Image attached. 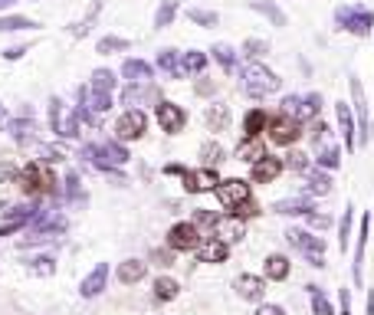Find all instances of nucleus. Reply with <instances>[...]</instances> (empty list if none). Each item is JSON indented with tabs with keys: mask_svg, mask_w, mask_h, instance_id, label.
Wrapping results in <instances>:
<instances>
[{
	"mask_svg": "<svg viewBox=\"0 0 374 315\" xmlns=\"http://www.w3.org/2000/svg\"><path fill=\"white\" fill-rule=\"evenodd\" d=\"M26 53V46H10V50H4V60H20Z\"/></svg>",
	"mask_w": 374,
	"mask_h": 315,
	"instance_id": "obj_56",
	"label": "nucleus"
},
{
	"mask_svg": "<svg viewBox=\"0 0 374 315\" xmlns=\"http://www.w3.org/2000/svg\"><path fill=\"white\" fill-rule=\"evenodd\" d=\"M201 161H204V168H217L220 161H227V151L217 142H204L201 145Z\"/></svg>",
	"mask_w": 374,
	"mask_h": 315,
	"instance_id": "obj_38",
	"label": "nucleus"
},
{
	"mask_svg": "<svg viewBox=\"0 0 374 315\" xmlns=\"http://www.w3.org/2000/svg\"><path fill=\"white\" fill-rule=\"evenodd\" d=\"M145 102H161V95H158V89H154L151 82L148 85H128L125 92H122V105H128V109H138V105Z\"/></svg>",
	"mask_w": 374,
	"mask_h": 315,
	"instance_id": "obj_19",
	"label": "nucleus"
},
{
	"mask_svg": "<svg viewBox=\"0 0 374 315\" xmlns=\"http://www.w3.org/2000/svg\"><path fill=\"white\" fill-rule=\"evenodd\" d=\"M309 289H312V312H315V315H335L332 306H328V299H325L322 292L315 289V286H309Z\"/></svg>",
	"mask_w": 374,
	"mask_h": 315,
	"instance_id": "obj_50",
	"label": "nucleus"
},
{
	"mask_svg": "<svg viewBox=\"0 0 374 315\" xmlns=\"http://www.w3.org/2000/svg\"><path fill=\"white\" fill-rule=\"evenodd\" d=\"M33 151H36V161H40V164H60L63 158H66V151H63V148H56V145H40V142L33 145Z\"/></svg>",
	"mask_w": 374,
	"mask_h": 315,
	"instance_id": "obj_40",
	"label": "nucleus"
},
{
	"mask_svg": "<svg viewBox=\"0 0 374 315\" xmlns=\"http://www.w3.org/2000/svg\"><path fill=\"white\" fill-rule=\"evenodd\" d=\"M351 109L358 115V145H368V138H371V119H368L365 85H361L358 76H351Z\"/></svg>",
	"mask_w": 374,
	"mask_h": 315,
	"instance_id": "obj_9",
	"label": "nucleus"
},
{
	"mask_svg": "<svg viewBox=\"0 0 374 315\" xmlns=\"http://www.w3.org/2000/svg\"><path fill=\"white\" fill-rule=\"evenodd\" d=\"M250 10L263 14V17L269 20L272 26H286V23H289V17L282 14V7L276 4V0H250Z\"/></svg>",
	"mask_w": 374,
	"mask_h": 315,
	"instance_id": "obj_24",
	"label": "nucleus"
},
{
	"mask_svg": "<svg viewBox=\"0 0 374 315\" xmlns=\"http://www.w3.org/2000/svg\"><path fill=\"white\" fill-rule=\"evenodd\" d=\"M243 53L250 56V63H256L260 56H266V53H269V43L260 40V36H250V40L243 43Z\"/></svg>",
	"mask_w": 374,
	"mask_h": 315,
	"instance_id": "obj_45",
	"label": "nucleus"
},
{
	"mask_svg": "<svg viewBox=\"0 0 374 315\" xmlns=\"http://www.w3.org/2000/svg\"><path fill=\"white\" fill-rule=\"evenodd\" d=\"M319 105H322V95L319 92H309V95H286L282 99V112L292 115V119L302 125V122H312L319 115Z\"/></svg>",
	"mask_w": 374,
	"mask_h": 315,
	"instance_id": "obj_6",
	"label": "nucleus"
},
{
	"mask_svg": "<svg viewBox=\"0 0 374 315\" xmlns=\"http://www.w3.org/2000/svg\"><path fill=\"white\" fill-rule=\"evenodd\" d=\"M341 164V151L335 145H325L322 151H319V168L322 171H335Z\"/></svg>",
	"mask_w": 374,
	"mask_h": 315,
	"instance_id": "obj_44",
	"label": "nucleus"
},
{
	"mask_svg": "<svg viewBox=\"0 0 374 315\" xmlns=\"http://www.w3.org/2000/svg\"><path fill=\"white\" fill-rule=\"evenodd\" d=\"M266 125H269L266 109H250L247 119H243V138H260L266 132Z\"/></svg>",
	"mask_w": 374,
	"mask_h": 315,
	"instance_id": "obj_27",
	"label": "nucleus"
},
{
	"mask_svg": "<svg viewBox=\"0 0 374 315\" xmlns=\"http://www.w3.org/2000/svg\"><path fill=\"white\" fill-rule=\"evenodd\" d=\"M210 53H213V60L223 66V73H227V76H233V73H237V50H233L230 43H217Z\"/></svg>",
	"mask_w": 374,
	"mask_h": 315,
	"instance_id": "obj_33",
	"label": "nucleus"
},
{
	"mask_svg": "<svg viewBox=\"0 0 374 315\" xmlns=\"http://www.w3.org/2000/svg\"><path fill=\"white\" fill-rule=\"evenodd\" d=\"M17 184L26 197H40V194H60V184H56V174L50 171V164L30 161L23 171L17 174Z\"/></svg>",
	"mask_w": 374,
	"mask_h": 315,
	"instance_id": "obj_1",
	"label": "nucleus"
},
{
	"mask_svg": "<svg viewBox=\"0 0 374 315\" xmlns=\"http://www.w3.org/2000/svg\"><path fill=\"white\" fill-rule=\"evenodd\" d=\"M227 253H230V247L223 243V240H217V237H207L204 243L197 247V260H201V263H223Z\"/></svg>",
	"mask_w": 374,
	"mask_h": 315,
	"instance_id": "obj_21",
	"label": "nucleus"
},
{
	"mask_svg": "<svg viewBox=\"0 0 374 315\" xmlns=\"http://www.w3.org/2000/svg\"><path fill=\"white\" fill-rule=\"evenodd\" d=\"M217 201H220L227 210H237L240 204L250 201V184L243 178H227L217 184Z\"/></svg>",
	"mask_w": 374,
	"mask_h": 315,
	"instance_id": "obj_11",
	"label": "nucleus"
},
{
	"mask_svg": "<svg viewBox=\"0 0 374 315\" xmlns=\"http://www.w3.org/2000/svg\"><path fill=\"white\" fill-rule=\"evenodd\" d=\"M201 243H204V237H201V230H197L191 220H181L168 230V247L174 250V253H197Z\"/></svg>",
	"mask_w": 374,
	"mask_h": 315,
	"instance_id": "obj_5",
	"label": "nucleus"
},
{
	"mask_svg": "<svg viewBox=\"0 0 374 315\" xmlns=\"http://www.w3.org/2000/svg\"><path fill=\"white\" fill-rule=\"evenodd\" d=\"M191 223H194L197 230H201V227H210V230H217L220 217H217L213 210H207V207H197V210H194V220H191Z\"/></svg>",
	"mask_w": 374,
	"mask_h": 315,
	"instance_id": "obj_48",
	"label": "nucleus"
},
{
	"mask_svg": "<svg viewBox=\"0 0 374 315\" xmlns=\"http://www.w3.org/2000/svg\"><path fill=\"white\" fill-rule=\"evenodd\" d=\"M351 217H355V207H345V217H341V223H338V247H341V253L351 247Z\"/></svg>",
	"mask_w": 374,
	"mask_h": 315,
	"instance_id": "obj_43",
	"label": "nucleus"
},
{
	"mask_svg": "<svg viewBox=\"0 0 374 315\" xmlns=\"http://www.w3.org/2000/svg\"><path fill=\"white\" fill-rule=\"evenodd\" d=\"M122 76L128 79V85H148L154 79V69H151V63L132 56V60L122 63Z\"/></svg>",
	"mask_w": 374,
	"mask_h": 315,
	"instance_id": "obj_16",
	"label": "nucleus"
},
{
	"mask_svg": "<svg viewBox=\"0 0 374 315\" xmlns=\"http://www.w3.org/2000/svg\"><path fill=\"white\" fill-rule=\"evenodd\" d=\"M289 269H292L289 256H282V253H272V256H266V279H272V282H282V279H286V276H289Z\"/></svg>",
	"mask_w": 374,
	"mask_h": 315,
	"instance_id": "obj_28",
	"label": "nucleus"
},
{
	"mask_svg": "<svg viewBox=\"0 0 374 315\" xmlns=\"http://www.w3.org/2000/svg\"><path fill=\"white\" fill-rule=\"evenodd\" d=\"M66 197L69 204H79V174H73V171L66 174Z\"/></svg>",
	"mask_w": 374,
	"mask_h": 315,
	"instance_id": "obj_51",
	"label": "nucleus"
},
{
	"mask_svg": "<svg viewBox=\"0 0 374 315\" xmlns=\"http://www.w3.org/2000/svg\"><path fill=\"white\" fill-rule=\"evenodd\" d=\"M237 158H243V161L256 164L260 158H266V145L260 142V138H243L237 145Z\"/></svg>",
	"mask_w": 374,
	"mask_h": 315,
	"instance_id": "obj_30",
	"label": "nucleus"
},
{
	"mask_svg": "<svg viewBox=\"0 0 374 315\" xmlns=\"http://www.w3.org/2000/svg\"><path fill=\"white\" fill-rule=\"evenodd\" d=\"M286 240H289L296 250H302V253L312 260V266H325V240L322 237H315V233H309V230L292 227V230L286 233Z\"/></svg>",
	"mask_w": 374,
	"mask_h": 315,
	"instance_id": "obj_8",
	"label": "nucleus"
},
{
	"mask_svg": "<svg viewBox=\"0 0 374 315\" xmlns=\"http://www.w3.org/2000/svg\"><path fill=\"white\" fill-rule=\"evenodd\" d=\"M256 315H286V309H282V306H269V302H266V306L256 309Z\"/></svg>",
	"mask_w": 374,
	"mask_h": 315,
	"instance_id": "obj_55",
	"label": "nucleus"
},
{
	"mask_svg": "<svg viewBox=\"0 0 374 315\" xmlns=\"http://www.w3.org/2000/svg\"><path fill=\"white\" fill-rule=\"evenodd\" d=\"M187 20L197 26H217L220 23V17L213 14V10H204V7H187Z\"/></svg>",
	"mask_w": 374,
	"mask_h": 315,
	"instance_id": "obj_42",
	"label": "nucleus"
},
{
	"mask_svg": "<svg viewBox=\"0 0 374 315\" xmlns=\"http://www.w3.org/2000/svg\"><path fill=\"white\" fill-rule=\"evenodd\" d=\"M7 132L17 138L20 145H36V122L20 115V119H10L7 122Z\"/></svg>",
	"mask_w": 374,
	"mask_h": 315,
	"instance_id": "obj_23",
	"label": "nucleus"
},
{
	"mask_svg": "<svg viewBox=\"0 0 374 315\" xmlns=\"http://www.w3.org/2000/svg\"><path fill=\"white\" fill-rule=\"evenodd\" d=\"M89 89L99 95H112L115 92V73L112 69H95L92 79H89Z\"/></svg>",
	"mask_w": 374,
	"mask_h": 315,
	"instance_id": "obj_32",
	"label": "nucleus"
},
{
	"mask_svg": "<svg viewBox=\"0 0 374 315\" xmlns=\"http://www.w3.org/2000/svg\"><path fill=\"white\" fill-rule=\"evenodd\" d=\"M125 50H132V40H125V36H102L99 46H95V53H102V56H109V53H125Z\"/></svg>",
	"mask_w": 374,
	"mask_h": 315,
	"instance_id": "obj_39",
	"label": "nucleus"
},
{
	"mask_svg": "<svg viewBox=\"0 0 374 315\" xmlns=\"http://www.w3.org/2000/svg\"><path fill=\"white\" fill-rule=\"evenodd\" d=\"M0 128H4V115H0Z\"/></svg>",
	"mask_w": 374,
	"mask_h": 315,
	"instance_id": "obj_62",
	"label": "nucleus"
},
{
	"mask_svg": "<svg viewBox=\"0 0 374 315\" xmlns=\"http://www.w3.org/2000/svg\"><path fill=\"white\" fill-rule=\"evenodd\" d=\"M14 174H17V171H14V164H0V181H10Z\"/></svg>",
	"mask_w": 374,
	"mask_h": 315,
	"instance_id": "obj_58",
	"label": "nucleus"
},
{
	"mask_svg": "<svg viewBox=\"0 0 374 315\" xmlns=\"http://www.w3.org/2000/svg\"><path fill=\"white\" fill-rule=\"evenodd\" d=\"M309 223L319 227V230H328V227H332V217H325V213H309Z\"/></svg>",
	"mask_w": 374,
	"mask_h": 315,
	"instance_id": "obj_53",
	"label": "nucleus"
},
{
	"mask_svg": "<svg viewBox=\"0 0 374 315\" xmlns=\"http://www.w3.org/2000/svg\"><path fill=\"white\" fill-rule=\"evenodd\" d=\"M335 115H338V128H341V138H345V148L348 151H358V138H355V119H351V105L341 99L335 102Z\"/></svg>",
	"mask_w": 374,
	"mask_h": 315,
	"instance_id": "obj_20",
	"label": "nucleus"
},
{
	"mask_svg": "<svg viewBox=\"0 0 374 315\" xmlns=\"http://www.w3.org/2000/svg\"><path fill=\"white\" fill-rule=\"evenodd\" d=\"M272 210L282 213V217H309V213H312V204H309V201H279Z\"/></svg>",
	"mask_w": 374,
	"mask_h": 315,
	"instance_id": "obj_37",
	"label": "nucleus"
},
{
	"mask_svg": "<svg viewBox=\"0 0 374 315\" xmlns=\"http://www.w3.org/2000/svg\"><path fill=\"white\" fill-rule=\"evenodd\" d=\"M332 191V178H328V171H309V178H306V194H319L325 197Z\"/></svg>",
	"mask_w": 374,
	"mask_h": 315,
	"instance_id": "obj_31",
	"label": "nucleus"
},
{
	"mask_svg": "<svg viewBox=\"0 0 374 315\" xmlns=\"http://www.w3.org/2000/svg\"><path fill=\"white\" fill-rule=\"evenodd\" d=\"M368 237H371V213L361 217V227H358V243H355V286L365 282V247Z\"/></svg>",
	"mask_w": 374,
	"mask_h": 315,
	"instance_id": "obj_14",
	"label": "nucleus"
},
{
	"mask_svg": "<svg viewBox=\"0 0 374 315\" xmlns=\"http://www.w3.org/2000/svg\"><path fill=\"white\" fill-rule=\"evenodd\" d=\"M151 260H154L158 266H161V269H164V266H171V253H168V250H154Z\"/></svg>",
	"mask_w": 374,
	"mask_h": 315,
	"instance_id": "obj_54",
	"label": "nucleus"
},
{
	"mask_svg": "<svg viewBox=\"0 0 374 315\" xmlns=\"http://www.w3.org/2000/svg\"><path fill=\"white\" fill-rule=\"evenodd\" d=\"M237 292L240 299H247V302H260V299L266 296V276H253V273H243L237 276Z\"/></svg>",
	"mask_w": 374,
	"mask_h": 315,
	"instance_id": "obj_17",
	"label": "nucleus"
},
{
	"mask_svg": "<svg viewBox=\"0 0 374 315\" xmlns=\"http://www.w3.org/2000/svg\"><path fill=\"white\" fill-rule=\"evenodd\" d=\"M154 115H158L161 132H168V135H178V132H184V125H187V112L174 102H158L154 105Z\"/></svg>",
	"mask_w": 374,
	"mask_h": 315,
	"instance_id": "obj_12",
	"label": "nucleus"
},
{
	"mask_svg": "<svg viewBox=\"0 0 374 315\" xmlns=\"http://www.w3.org/2000/svg\"><path fill=\"white\" fill-rule=\"evenodd\" d=\"M36 20L30 17H0V33H17V30H36Z\"/></svg>",
	"mask_w": 374,
	"mask_h": 315,
	"instance_id": "obj_41",
	"label": "nucleus"
},
{
	"mask_svg": "<svg viewBox=\"0 0 374 315\" xmlns=\"http://www.w3.org/2000/svg\"><path fill=\"white\" fill-rule=\"evenodd\" d=\"M282 171H286V164H282V158H276V154H266V158H260V161L253 164V181L256 184H272V181L279 178Z\"/></svg>",
	"mask_w": 374,
	"mask_h": 315,
	"instance_id": "obj_15",
	"label": "nucleus"
},
{
	"mask_svg": "<svg viewBox=\"0 0 374 315\" xmlns=\"http://www.w3.org/2000/svg\"><path fill=\"white\" fill-rule=\"evenodd\" d=\"M181 66H184V76H201L207 69V53H201V50L181 53Z\"/></svg>",
	"mask_w": 374,
	"mask_h": 315,
	"instance_id": "obj_34",
	"label": "nucleus"
},
{
	"mask_svg": "<svg viewBox=\"0 0 374 315\" xmlns=\"http://www.w3.org/2000/svg\"><path fill=\"white\" fill-rule=\"evenodd\" d=\"M178 292H181L178 279H171V276H158L154 279V299L158 302H171V299H178Z\"/></svg>",
	"mask_w": 374,
	"mask_h": 315,
	"instance_id": "obj_35",
	"label": "nucleus"
},
{
	"mask_svg": "<svg viewBox=\"0 0 374 315\" xmlns=\"http://www.w3.org/2000/svg\"><path fill=\"white\" fill-rule=\"evenodd\" d=\"M204 122L210 132H227L230 125V105L227 102H210L204 112Z\"/></svg>",
	"mask_w": 374,
	"mask_h": 315,
	"instance_id": "obj_25",
	"label": "nucleus"
},
{
	"mask_svg": "<svg viewBox=\"0 0 374 315\" xmlns=\"http://www.w3.org/2000/svg\"><path fill=\"white\" fill-rule=\"evenodd\" d=\"M335 26L351 36H371L374 10L365 4H341V7H335Z\"/></svg>",
	"mask_w": 374,
	"mask_h": 315,
	"instance_id": "obj_2",
	"label": "nucleus"
},
{
	"mask_svg": "<svg viewBox=\"0 0 374 315\" xmlns=\"http://www.w3.org/2000/svg\"><path fill=\"white\" fill-rule=\"evenodd\" d=\"M269 142L279 148H292L296 145V138L302 135L299 132V122L292 119V115H286V112H279V115H269Z\"/></svg>",
	"mask_w": 374,
	"mask_h": 315,
	"instance_id": "obj_7",
	"label": "nucleus"
},
{
	"mask_svg": "<svg viewBox=\"0 0 374 315\" xmlns=\"http://www.w3.org/2000/svg\"><path fill=\"white\" fill-rule=\"evenodd\" d=\"M282 79L272 73V69H266L263 63H247L243 66V92L253 95V99H266V95L279 92Z\"/></svg>",
	"mask_w": 374,
	"mask_h": 315,
	"instance_id": "obj_3",
	"label": "nucleus"
},
{
	"mask_svg": "<svg viewBox=\"0 0 374 315\" xmlns=\"http://www.w3.org/2000/svg\"><path fill=\"white\" fill-rule=\"evenodd\" d=\"M50 128L60 138H76L79 135V112L66 105L63 99H50Z\"/></svg>",
	"mask_w": 374,
	"mask_h": 315,
	"instance_id": "obj_4",
	"label": "nucleus"
},
{
	"mask_svg": "<svg viewBox=\"0 0 374 315\" xmlns=\"http://www.w3.org/2000/svg\"><path fill=\"white\" fill-rule=\"evenodd\" d=\"M178 10H181L178 0H161V7L154 10V26H158V30L171 26L174 23V17H178Z\"/></svg>",
	"mask_w": 374,
	"mask_h": 315,
	"instance_id": "obj_36",
	"label": "nucleus"
},
{
	"mask_svg": "<svg viewBox=\"0 0 374 315\" xmlns=\"http://www.w3.org/2000/svg\"><path fill=\"white\" fill-rule=\"evenodd\" d=\"M148 273V263H141V260H125V263L119 266V279L125 282V286H135V282H141Z\"/></svg>",
	"mask_w": 374,
	"mask_h": 315,
	"instance_id": "obj_29",
	"label": "nucleus"
},
{
	"mask_svg": "<svg viewBox=\"0 0 374 315\" xmlns=\"http://www.w3.org/2000/svg\"><path fill=\"white\" fill-rule=\"evenodd\" d=\"M260 213V207L253 204V201H247V204H240L237 210H233V217H240V220H247V217H256Z\"/></svg>",
	"mask_w": 374,
	"mask_h": 315,
	"instance_id": "obj_52",
	"label": "nucleus"
},
{
	"mask_svg": "<svg viewBox=\"0 0 374 315\" xmlns=\"http://www.w3.org/2000/svg\"><path fill=\"white\" fill-rule=\"evenodd\" d=\"M145 128H148L145 112L128 109V112H122V119L115 122V138H119V142H138V138L145 135Z\"/></svg>",
	"mask_w": 374,
	"mask_h": 315,
	"instance_id": "obj_10",
	"label": "nucleus"
},
{
	"mask_svg": "<svg viewBox=\"0 0 374 315\" xmlns=\"http://www.w3.org/2000/svg\"><path fill=\"white\" fill-rule=\"evenodd\" d=\"M243 233H247V227H243V220L240 217H220V223H217V240H223V243H240L243 240Z\"/></svg>",
	"mask_w": 374,
	"mask_h": 315,
	"instance_id": "obj_22",
	"label": "nucleus"
},
{
	"mask_svg": "<svg viewBox=\"0 0 374 315\" xmlns=\"http://www.w3.org/2000/svg\"><path fill=\"white\" fill-rule=\"evenodd\" d=\"M341 315H351V299H348V289H341Z\"/></svg>",
	"mask_w": 374,
	"mask_h": 315,
	"instance_id": "obj_57",
	"label": "nucleus"
},
{
	"mask_svg": "<svg viewBox=\"0 0 374 315\" xmlns=\"http://www.w3.org/2000/svg\"><path fill=\"white\" fill-rule=\"evenodd\" d=\"M99 10H102V0H95L92 7H89V17H85V20H79V23L73 26L69 33H73V36H85V33H89V30H92V20L99 17Z\"/></svg>",
	"mask_w": 374,
	"mask_h": 315,
	"instance_id": "obj_46",
	"label": "nucleus"
},
{
	"mask_svg": "<svg viewBox=\"0 0 374 315\" xmlns=\"http://www.w3.org/2000/svg\"><path fill=\"white\" fill-rule=\"evenodd\" d=\"M105 286H109V263H99L92 273L79 282V292H82V299H95V296H102Z\"/></svg>",
	"mask_w": 374,
	"mask_h": 315,
	"instance_id": "obj_18",
	"label": "nucleus"
},
{
	"mask_svg": "<svg viewBox=\"0 0 374 315\" xmlns=\"http://www.w3.org/2000/svg\"><path fill=\"white\" fill-rule=\"evenodd\" d=\"M10 4H17V0H0V10H4V7H10Z\"/></svg>",
	"mask_w": 374,
	"mask_h": 315,
	"instance_id": "obj_61",
	"label": "nucleus"
},
{
	"mask_svg": "<svg viewBox=\"0 0 374 315\" xmlns=\"http://www.w3.org/2000/svg\"><path fill=\"white\" fill-rule=\"evenodd\" d=\"M30 273L33 276H53L56 273V260H53V256H36V260H30Z\"/></svg>",
	"mask_w": 374,
	"mask_h": 315,
	"instance_id": "obj_47",
	"label": "nucleus"
},
{
	"mask_svg": "<svg viewBox=\"0 0 374 315\" xmlns=\"http://www.w3.org/2000/svg\"><path fill=\"white\" fill-rule=\"evenodd\" d=\"M210 89H213L210 82H197V92H201V95H207V92H210Z\"/></svg>",
	"mask_w": 374,
	"mask_h": 315,
	"instance_id": "obj_59",
	"label": "nucleus"
},
{
	"mask_svg": "<svg viewBox=\"0 0 374 315\" xmlns=\"http://www.w3.org/2000/svg\"><path fill=\"white\" fill-rule=\"evenodd\" d=\"M282 164L289 171H309V154H302V151H289L286 158H282Z\"/></svg>",
	"mask_w": 374,
	"mask_h": 315,
	"instance_id": "obj_49",
	"label": "nucleus"
},
{
	"mask_svg": "<svg viewBox=\"0 0 374 315\" xmlns=\"http://www.w3.org/2000/svg\"><path fill=\"white\" fill-rule=\"evenodd\" d=\"M154 63H158V69H161L168 79H181V76H184V66H181V53L178 50H161Z\"/></svg>",
	"mask_w": 374,
	"mask_h": 315,
	"instance_id": "obj_26",
	"label": "nucleus"
},
{
	"mask_svg": "<svg viewBox=\"0 0 374 315\" xmlns=\"http://www.w3.org/2000/svg\"><path fill=\"white\" fill-rule=\"evenodd\" d=\"M368 315H374V292H368Z\"/></svg>",
	"mask_w": 374,
	"mask_h": 315,
	"instance_id": "obj_60",
	"label": "nucleus"
},
{
	"mask_svg": "<svg viewBox=\"0 0 374 315\" xmlns=\"http://www.w3.org/2000/svg\"><path fill=\"white\" fill-rule=\"evenodd\" d=\"M220 174L217 168H197V171H184V191L187 194H204V191H217Z\"/></svg>",
	"mask_w": 374,
	"mask_h": 315,
	"instance_id": "obj_13",
	"label": "nucleus"
}]
</instances>
